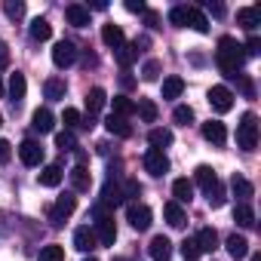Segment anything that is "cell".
I'll return each mask as SVG.
<instances>
[{"label": "cell", "instance_id": "cell-42", "mask_svg": "<svg viewBox=\"0 0 261 261\" xmlns=\"http://www.w3.org/2000/svg\"><path fill=\"white\" fill-rule=\"evenodd\" d=\"M206 197H209V206H212V209L224 206V188H221V181H215V185L206 191Z\"/></svg>", "mask_w": 261, "mask_h": 261}, {"label": "cell", "instance_id": "cell-44", "mask_svg": "<svg viewBox=\"0 0 261 261\" xmlns=\"http://www.w3.org/2000/svg\"><path fill=\"white\" fill-rule=\"evenodd\" d=\"M185 19H188V7H172L169 10V22L175 28H185Z\"/></svg>", "mask_w": 261, "mask_h": 261}, {"label": "cell", "instance_id": "cell-34", "mask_svg": "<svg viewBox=\"0 0 261 261\" xmlns=\"http://www.w3.org/2000/svg\"><path fill=\"white\" fill-rule=\"evenodd\" d=\"M71 185H74V191H89V185H92L89 169L86 166H74L71 169Z\"/></svg>", "mask_w": 261, "mask_h": 261}, {"label": "cell", "instance_id": "cell-59", "mask_svg": "<svg viewBox=\"0 0 261 261\" xmlns=\"http://www.w3.org/2000/svg\"><path fill=\"white\" fill-rule=\"evenodd\" d=\"M86 261H95V258H86Z\"/></svg>", "mask_w": 261, "mask_h": 261}, {"label": "cell", "instance_id": "cell-33", "mask_svg": "<svg viewBox=\"0 0 261 261\" xmlns=\"http://www.w3.org/2000/svg\"><path fill=\"white\" fill-rule=\"evenodd\" d=\"M181 92H185V80H181V77H166V80H163V98H166V101L178 98Z\"/></svg>", "mask_w": 261, "mask_h": 261}, {"label": "cell", "instance_id": "cell-18", "mask_svg": "<svg viewBox=\"0 0 261 261\" xmlns=\"http://www.w3.org/2000/svg\"><path fill=\"white\" fill-rule=\"evenodd\" d=\"M237 22H240V28L255 31V28L261 25V10H258V7H243V10L237 13Z\"/></svg>", "mask_w": 261, "mask_h": 261}, {"label": "cell", "instance_id": "cell-58", "mask_svg": "<svg viewBox=\"0 0 261 261\" xmlns=\"http://www.w3.org/2000/svg\"><path fill=\"white\" fill-rule=\"evenodd\" d=\"M0 126H4V117H0Z\"/></svg>", "mask_w": 261, "mask_h": 261}, {"label": "cell", "instance_id": "cell-30", "mask_svg": "<svg viewBox=\"0 0 261 261\" xmlns=\"http://www.w3.org/2000/svg\"><path fill=\"white\" fill-rule=\"evenodd\" d=\"M139 53H142V49H139V40H136V43H123V46L117 49V62H120L123 68H129V65L139 59Z\"/></svg>", "mask_w": 261, "mask_h": 261}, {"label": "cell", "instance_id": "cell-1", "mask_svg": "<svg viewBox=\"0 0 261 261\" xmlns=\"http://www.w3.org/2000/svg\"><path fill=\"white\" fill-rule=\"evenodd\" d=\"M215 62H218V68H221L227 77H240V68H243V62H246L243 46H240L233 37H221V40H218V49H215Z\"/></svg>", "mask_w": 261, "mask_h": 261}, {"label": "cell", "instance_id": "cell-16", "mask_svg": "<svg viewBox=\"0 0 261 261\" xmlns=\"http://www.w3.org/2000/svg\"><path fill=\"white\" fill-rule=\"evenodd\" d=\"M224 246H227V255H230L233 261H243V258L249 255V240H246V237H240V233H230Z\"/></svg>", "mask_w": 261, "mask_h": 261}, {"label": "cell", "instance_id": "cell-4", "mask_svg": "<svg viewBox=\"0 0 261 261\" xmlns=\"http://www.w3.org/2000/svg\"><path fill=\"white\" fill-rule=\"evenodd\" d=\"M74 209H77V197H71V194L59 197V200L53 203V209H49V221H53V227H62V224L71 218Z\"/></svg>", "mask_w": 261, "mask_h": 261}, {"label": "cell", "instance_id": "cell-53", "mask_svg": "<svg viewBox=\"0 0 261 261\" xmlns=\"http://www.w3.org/2000/svg\"><path fill=\"white\" fill-rule=\"evenodd\" d=\"M145 22H148V28H157L160 25V16L154 10H145Z\"/></svg>", "mask_w": 261, "mask_h": 261}, {"label": "cell", "instance_id": "cell-8", "mask_svg": "<svg viewBox=\"0 0 261 261\" xmlns=\"http://www.w3.org/2000/svg\"><path fill=\"white\" fill-rule=\"evenodd\" d=\"M19 157H22L25 166H40V163H43V145L34 142V139H25V142L19 145Z\"/></svg>", "mask_w": 261, "mask_h": 261}, {"label": "cell", "instance_id": "cell-43", "mask_svg": "<svg viewBox=\"0 0 261 261\" xmlns=\"http://www.w3.org/2000/svg\"><path fill=\"white\" fill-rule=\"evenodd\" d=\"M4 13H7L10 19H22V16H25V4H22V0H7V4H4Z\"/></svg>", "mask_w": 261, "mask_h": 261}, {"label": "cell", "instance_id": "cell-22", "mask_svg": "<svg viewBox=\"0 0 261 261\" xmlns=\"http://www.w3.org/2000/svg\"><path fill=\"white\" fill-rule=\"evenodd\" d=\"M172 197H175L178 206H181V203H191V200H194V181L175 178V181H172Z\"/></svg>", "mask_w": 261, "mask_h": 261}, {"label": "cell", "instance_id": "cell-47", "mask_svg": "<svg viewBox=\"0 0 261 261\" xmlns=\"http://www.w3.org/2000/svg\"><path fill=\"white\" fill-rule=\"evenodd\" d=\"M243 56H252V59H255V56H261V40H258L255 34H252V37H249V43L243 46Z\"/></svg>", "mask_w": 261, "mask_h": 261}, {"label": "cell", "instance_id": "cell-23", "mask_svg": "<svg viewBox=\"0 0 261 261\" xmlns=\"http://www.w3.org/2000/svg\"><path fill=\"white\" fill-rule=\"evenodd\" d=\"M230 191H233V197H237L240 203H249V200H252V194H255L252 181H246L243 175H233V178H230Z\"/></svg>", "mask_w": 261, "mask_h": 261}, {"label": "cell", "instance_id": "cell-46", "mask_svg": "<svg viewBox=\"0 0 261 261\" xmlns=\"http://www.w3.org/2000/svg\"><path fill=\"white\" fill-rule=\"evenodd\" d=\"M181 255H185V261H197V258H200L197 243H194V240H185V243H181Z\"/></svg>", "mask_w": 261, "mask_h": 261}, {"label": "cell", "instance_id": "cell-10", "mask_svg": "<svg viewBox=\"0 0 261 261\" xmlns=\"http://www.w3.org/2000/svg\"><path fill=\"white\" fill-rule=\"evenodd\" d=\"M120 203H126L123 188H120L117 181H108V185L101 188V209H117Z\"/></svg>", "mask_w": 261, "mask_h": 261}, {"label": "cell", "instance_id": "cell-19", "mask_svg": "<svg viewBox=\"0 0 261 261\" xmlns=\"http://www.w3.org/2000/svg\"><path fill=\"white\" fill-rule=\"evenodd\" d=\"M101 40H105V46H111L114 53L126 43V34H123V28L120 25H105L101 28Z\"/></svg>", "mask_w": 261, "mask_h": 261}, {"label": "cell", "instance_id": "cell-40", "mask_svg": "<svg viewBox=\"0 0 261 261\" xmlns=\"http://www.w3.org/2000/svg\"><path fill=\"white\" fill-rule=\"evenodd\" d=\"M56 148L59 151H77V139H74V133H56Z\"/></svg>", "mask_w": 261, "mask_h": 261}, {"label": "cell", "instance_id": "cell-50", "mask_svg": "<svg viewBox=\"0 0 261 261\" xmlns=\"http://www.w3.org/2000/svg\"><path fill=\"white\" fill-rule=\"evenodd\" d=\"M203 7H206V13H212L215 19H221V16H224V4H212V0H206Z\"/></svg>", "mask_w": 261, "mask_h": 261}, {"label": "cell", "instance_id": "cell-28", "mask_svg": "<svg viewBox=\"0 0 261 261\" xmlns=\"http://www.w3.org/2000/svg\"><path fill=\"white\" fill-rule=\"evenodd\" d=\"M111 108H114L117 117H126V120L136 114V101H133V98H126V95H114V98H111Z\"/></svg>", "mask_w": 261, "mask_h": 261}, {"label": "cell", "instance_id": "cell-14", "mask_svg": "<svg viewBox=\"0 0 261 261\" xmlns=\"http://www.w3.org/2000/svg\"><path fill=\"white\" fill-rule=\"evenodd\" d=\"M148 252H151V258L154 261H169L172 258V243H169V237H154L151 240V246H148Z\"/></svg>", "mask_w": 261, "mask_h": 261}, {"label": "cell", "instance_id": "cell-12", "mask_svg": "<svg viewBox=\"0 0 261 261\" xmlns=\"http://www.w3.org/2000/svg\"><path fill=\"white\" fill-rule=\"evenodd\" d=\"M31 126H34V133H53V126H56V117H53V111L49 108H37L34 111V117H31Z\"/></svg>", "mask_w": 261, "mask_h": 261}, {"label": "cell", "instance_id": "cell-35", "mask_svg": "<svg viewBox=\"0 0 261 261\" xmlns=\"http://www.w3.org/2000/svg\"><path fill=\"white\" fill-rule=\"evenodd\" d=\"M194 181H197L203 191H209V188L218 181V175H215V169H209V166H197V172H194Z\"/></svg>", "mask_w": 261, "mask_h": 261}, {"label": "cell", "instance_id": "cell-9", "mask_svg": "<svg viewBox=\"0 0 261 261\" xmlns=\"http://www.w3.org/2000/svg\"><path fill=\"white\" fill-rule=\"evenodd\" d=\"M53 62H56L59 68L74 65V62H77V46H74L71 40H59V43L53 46Z\"/></svg>", "mask_w": 261, "mask_h": 261}, {"label": "cell", "instance_id": "cell-57", "mask_svg": "<svg viewBox=\"0 0 261 261\" xmlns=\"http://www.w3.org/2000/svg\"><path fill=\"white\" fill-rule=\"evenodd\" d=\"M114 261H129V258H114Z\"/></svg>", "mask_w": 261, "mask_h": 261}, {"label": "cell", "instance_id": "cell-41", "mask_svg": "<svg viewBox=\"0 0 261 261\" xmlns=\"http://www.w3.org/2000/svg\"><path fill=\"white\" fill-rule=\"evenodd\" d=\"M37 261H65V249L62 246H43Z\"/></svg>", "mask_w": 261, "mask_h": 261}, {"label": "cell", "instance_id": "cell-52", "mask_svg": "<svg viewBox=\"0 0 261 261\" xmlns=\"http://www.w3.org/2000/svg\"><path fill=\"white\" fill-rule=\"evenodd\" d=\"M10 65V46H7V40H0V68H7Z\"/></svg>", "mask_w": 261, "mask_h": 261}, {"label": "cell", "instance_id": "cell-32", "mask_svg": "<svg viewBox=\"0 0 261 261\" xmlns=\"http://www.w3.org/2000/svg\"><path fill=\"white\" fill-rule=\"evenodd\" d=\"M233 221H237L240 227H255V212H252V206H249V203H237Z\"/></svg>", "mask_w": 261, "mask_h": 261}, {"label": "cell", "instance_id": "cell-24", "mask_svg": "<svg viewBox=\"0 0 261 261\" xmlns=\"http://www.w3.org/2000/svg\"><path fill=\"white\" fill-rule=\"evenodd\" d=\"M105 101H108L105 89H101V86H92V89L86 92V111H89V117H95V114L105 108Z\"/></svg>", "mask_w": 261, "mask_h": 261}, {"label": "cell", "instance_id": "cell-36", "mask_svg": "<svg viewBox=\"0 0 261 261\" xmlns=\"http://www.w3.org/2000/svg\"><path fill=\"white\" fill-rule=\"evenodd\" d=\"M28 31H31V37H34V40H49V37H53V25H49L46 19H34Z\"/></svg>", "mask_w": 261, "mask_h": 261}, {"label": "cell", "instance_id": "cell-37", "mask_svg": "<svg viewBox=\"0 0 261 261\" xmlns=\"http://www.w3.org/2000/svg\"><path fill=\"white\" fill-rule=\"evenodd\" d=\"M136 111H139V117H142L145 123H157V105H154L151 98H139Z\"/></svg>", "mask_w": 261, "mask_h": 261}, {"label": "cell", "instance_id": "cell-49", "mask_svg": "<svg viewBox=\"0 0 261 261\" xmlns=\"http://www.w3.org/2000/svg\"><path fill=\"white\" fill-rule=\"evenodd\" d=\"M10 157H13V145L7 139H0V163H10Z\"/></svg>", "mask_w": 261, "mask_h": 261}, {"label": "cell", "instance_id": "cell-3", "mask_svg": "<svg viewBox=\"0 0 261 261\" xmlns=\"http://www.w3.org/2000/svg\"><path fill=\"white\" fill-rule=\"evenodd\" d=\"M92 233H95L98 246H114V240H117V224H114L111 215H105L101 206L95 209V227H92Z\"/></svg>", "mask_w": 261, "mask_h": 261}, {"label": "cell", "instance_id": "cell-5", "mask_svg": "<svg viewBox=\"0 0 261 261\" xmlns=\"http://www.w3.org/2000/svg\"><path fill=\"white\" fill-rule=\"evenodd\" d=\"M151 218H154V215H151V209H148L145 203H129V206H126V221L133 224L136 230H148V227H151Z\"/></svg>", "mask_w": 261, "mask_h": 261}, {"label": "cell", "instance_id": "cell-31", "mask_svg": "<svg viewBox=\"0 0 261 261\" xmlns=\"http://www.w3.org/2000/svg\"><path fill=\"white\" fill-rule=\"evenodd\" d=\"M65 89H68V86H65V80H59V77H49V80L43 83V92H46L49 101H62V98H65Z\"/></svg>", "mask_w": 261, "mask_h": 261}, {"label": "cell", "instance_id": "cell-55", "mask_svg": "<svg viewBox=\"0 0 261 261\" xmlns=\"http://www.w3.org/2000/svg\"><path fill=\"white\" fill-rule=\"evenodd\" d=\"M4 92H7V86H4V80H0V95H4Z\"/></svg>", "mask_w": 261, "mask_h": 261}, {"label": "cell", "instance_id": "cell-11", "mask_svg": "<svg viewBox=\"0 0 261 261\" xmlns=\"http://www.w3.org/2000/svg\"><path fill=\"white\" fill-rule=\"evenodd\" d=\"M105 129L111 136H120V139H129L133 136V126H129V120L126 117H117V114H108L105 117Z\"/></svg>", "mask_w": 261, "mask_h": 261}, {"label": "cell", "instance_id": "cell-54", "mask_svg": "<svg viewBox=\"0 0 261 261\" xmlns=\"http://www.w3.org/2000/svg\"><path fill=\"white\" fill-rule=\"evenodd\" d=\"M240 89H243V92H246L249 98L255 95V89H252V80H249V77H243V74H240Z\"/></svg>", "mask_w": 261, "mask_h": 261}, {"label": "cell", "instance_id": "cell-45", "mask_svg": "<svg viewBox=\"0 0 261 261\" xmlns=\"http://www.w3.org/2000/svg\"><path fill=\"white\" fill-rule=\"evenodd\" d=\"M172 117H175V123H181V126H188V123H194V111H191L188 105H178Z\"/></svg>", "mask_w": 261, "mask_h": 261}, {"label": "cell", "instance_id": "cell-17", "mask_svg": "<svg viewBox=\"0 0 261 261\" xmlns=\"http://www.w3.org/2000/svg\"><path fill=\"white\" fill-rule=\"evenodd\" d=\"M65 19H68L74 28H86V25H89V7H83V4H71V7L65 10Z\"/></svg>", "mask_w": 261, "mask_h": 261}, {"label": "cell", "instance_id": "cell-15", "mask_svg": "<svg viewBox=\"0 0 261 261\" xmlns=\"http://www.w3.org/2000/svg\"><path fill=\"white\" fill-rule=\"evenodd\" d=\"M203 139L212 142V145H224V142H227V129H224V123H218V120L203 123Z\"/></svg>", "mask_w": 261, "mask_h": 261}, {"label": "cell", "instance_id": "cell-39", "mask_svg": "<svg viewBox=\"0 0 261 261\" xmlns=\"http://www.w3.org/2000/svg\"><path fill=\"white\" fill-rule=\"evenodd\" d=\"M62 123H65V129L71 133V129L83 126V117H80V111H77V108H65V114H62Z\"/></svg>", "mask_w": 261, "mask_h": 261}, {"label": "cell", "instance_id": "cell-27", "mask_svg": "<svg viewBox=\"0 0 261 261\" xmlns=\"http://www.w3.org/2000/svg\"><path fill=\"white\" fill-rule=\"evenodd\" d=\"M40 185H43V188H59V185H62V166H59V163L43 166V169H40Z\"/></svg>", "mask_w": 261, "mask_h": 261}, {"label": "cell", "instance_id": "cell-13", "mask_svg": "<svg viewBox=\"0 0 261 261\" xmlns=\"http://www.w3.org/2000/svg\"><path fill=\"white\" fill-rule=\"evenodd\" d=\"M74 249H77V252H92V249H98V240H95L92 227H77V230H74Z\"/></svg>", "mask_w": 261, "mask_h": 261}, {"label": "cell", "instance_id": "cell-29", "mask_svg": "<svg viewBox=\"0 0 261 261\" xmlns=\"http://www.w3.org/2000/svg\"><path fill=\"white\" fill-rule=\"evenodd\" d=\"M163 215H166V221H169V227H185V221H188V218H185V209H181V206H178L175 200L163 206Z\"/></svg>", "mask_w": 261, "mask_h": 261}, {"label": "cell", "instance_id": "cell-25", "mask_svg": "<svg viewBox=\"0 0 261 261\" xmlns=\"http://www.w3.org/2000/svg\"><path fill=\"white\" fill-rule=\"evenodd\" d=\"M194 243H197L200 252H215V249H218V233H215L212 227H203V230L194 237Z\"/></svg>", "mask_w": 261, "mask_h": 261}, {"label": "cell", "instance_id": "cell-7", "mask_svg": "<svg viewBox=\"0 0 261 261\" xmlns=\"http://www.w3.org/2000/svg\"><path fill=\"white\" fill-rule=\"evenodd\" d=\"M209 105H212V111L227 114V111L233 108V92H230L227 86H212V89H209Z\"/></svg>", "mask_w": 261, "mask_h": 261}, {"label": "cell", "instance_id": "cell-26", "mask_svg": "<svg viewBox=\"0 0 261 261\" xmlns=\"http://www.w3.org/2000/svg\"><path fill=\"white\" fill-rule=\"evenodd\" d=\"M185 28H194V31H200V34H206L209 31V19L197 10V7H188V19H185Z\"/></svg>", "mask_w": 261, "mask_h": 261}, {"label": "cell", "instance_id": "cell-20", "mask_svg": "<svg viewBox=\"0 0 261 261\" xmlns=\"http://www.w3.org/2000/svg\"><path fill=\"white\" fill-rule=\"evenodd\" d=\"M25 89H28V80H25V74H13L10 77V86H7V95H10V101L13 105H19L22 98H25Z\"/></svg>", "mask_w": 261, "mask_h": 261}, {"label": "cell", "instance_id": "cell-38", "mask_svg": "<svg viewBox=\"0 0 261 261\" xmlns=\"http://www.w3.org/2000/svg\"><path fill=\"white\" fill-rule=\"evenodd\" d=\"M160 71H163V65H160L157 59H148V62H145V68H142V80L154 83V80H160Z\"/></svg>", "mask_w": 261, "mask_h": 261}, {"label": "cell", "instance_id": "cell-56", "mask_svg": "<svg viewBox=\"0 0 261 261\" xmlns=\"http://www.w3.org/2000/svg\"><path fill=\"white\" fill-rule=\"evenodd\" d=\"M252 261H261V255H252Z\"/></svg>", "mask_w": 261, "mask_h": 261}, {"label": "cell", "instance_id": "cell-21", "mask_svg": "<svg viewBox=\"0 0 261 261\" xmlns=\"http://www.w3.org/2000/svg\"><path fill=\"white\" fill-rule=\"evenodd\" d=\"M172 129H163V126H154L151 133H148V142H151V148H157V151H163V148H169L172 145Z\"/></svg>", "mask_w": 261, "mask_h": 261}, {"label": "cell", "instance_id": "cell-6", "mask_svg": "<svg viewBox=\"0 0 261 261\" xmlns=\"http://www.w3.org/2000/svg\"><path fill=\"white\" fill-rule=\"evenodd\" d=\"M145 169L160 178V175L169 172V157H166L163 151H157V148H148V151H145Z\"/></svg>", "mask_w": 261, "mask_h": 261}, {"label": "cell", "instance_id": "cell-48", "mask_svg": "<svg viewBox=\"0 0 261 261\" xmlns=\"http://www.w3.org/2000/svg\"><path fill=\"white\" fill-rule=\"evenodd\" d=\"M120 188H123V197H139V194H142V185L133 181V178H129L126 185H120Z\"/></svg>", "mask_w": 261, "mask_h": 261}, {"label": "cell", "instance_id": "cell-2", "mask_svg": "<svg viewBox=\"0 0 261 261\" xmlns=\"http://www.w3.org/2000/svg\"><path fill=\"white\" fill-rule=\"evenodd\" d=\"M237 145L243 148V151H255L258 148V117L249 111V114H243V120H240V126H237Z\"/></svg>", "mask_w": 261, "mask_h": 261}, {"label": "cell", "instance_id": "cell-51", "mask_svg": "<svg viewBox=\"0 0 261 261\" xmlns=\"http://www.w3.org/2000/svg\"><path fill=\"white\" fill-rule=\"evenodd\" d=\"M126 10L129 13H145L148 7H145V0H126Z\"/></svg>", "mask_w": 261, "mask_h": 261}]
</instances>
